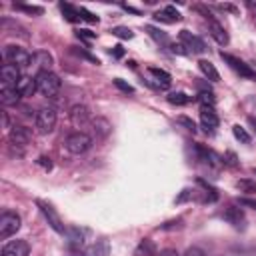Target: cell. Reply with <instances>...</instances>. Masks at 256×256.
<instances>
[{
  "mask_svg": "<svg viewBox=\"0 0 256 256\" xmlns=\"http://www.w3.org/2000/svg\"><path fill=\"white\" fill-rule=\"evenodd\" d=\"M36 82H38V92L46 98H54L62 86L60 78L50 70V72H38L36 74Z\"/></svg>",
  "mask_w": 256,
  "mask_h": 256,
  "instance_id": "cell-1",
  "label": "cell"
},
{
  "mask_svg": "<svg viewBox=\"0 0 256 256\" xmlns=\"http://www.w3.org/2000/svg\"><path fill=\"white\" fill-rule=\"evenodd\" d=\"M92 136L90 134H86V132H74V134H70L66 140H64V148H66V152H70V154H74V156H80V154H84L86 150H90V146H92Z\"/></svg>",
  "mask_w": 256,
  "mask_h": 256,
  "instance_id": "cell-2",
  "label": "cell"
},
{
  "mask_svg": "<svg viewBox=\"0 0 256 256\" xmlns=\"http://www.w3.org/2000/svg\"><path fill=\"white\" fill-rule=\"evenodd\" d=\"M4 60H6V64H12L20 70L28 68L32 64V56L20 46H6L4 48Z\"/></svg>",
  "mask_w": 256,
  "mask_h": 256,
  "instance_id": "cell-3",
  "label": "cell"
},
{
  "mask_svg": "<svg viewBox=\"0 0 256 256\" xmlns=\"http://www.w3.org/2000/svg\"><path fill=\"white\" fill-rule=\"evenodd\" d=\"M34 124H36V130H38L40 134H48V132H52L54 126H56V110L50 108V106L40 108V110L36 112V120H34Z\"/></svg>",
  "mask_w": 256,
  "mask_h": 256,
  "instance_id": "cell-4",
  "label": "cell"
},
{
  "mask_svg": "<svg viewBox=\"0 0 256 256\" xmlns=\"http://www.w3.org/2000/svg\"><path fill=\"white\" fill-rule=\"evenodd\" d=\"M18 228H20V216L16 212L4 210L2 216H0V238L2 240L10 238L12 234H16Z\"/></svg>",
  "mask_w": 256,
  "mask_h": 256,
  "instance_id": "cell-5",
  "label": "cell"
},
{
  "mask_svg": "<svg viewBox=\"0 0 256 256\" xmlns=\"http://www.w3.org/2000/svg\"><path fill=\"white\" fill-rule=\"evenodd\" d=\"M220 58H222L234 72H238L240 76H244V78H256V72H254L244 60H240V58H236V56H232V54H226V52H220Z\"/></svg>",
  "mask_w": 256,
  "mask_h": 256,
  "instance_id": "cell-6",
  "label": "cell"
},
{
  "mask_svg": "<svg viewBox=\"0 0 256 256\" xmlns=\"http://www.w3.org/2000/svg\"><path fill=\"white\" fill-rule=\"evenodd\" d=\"M36 204L40 206V210H42L44 218L48 220V224L52 226V230H56L58 234H64V232H66V228H64V224H62V220H60L58 212L54 210V206H52V204H48V202H42V200H38Z\"/></svg>",
  "mask_w": 256,
  "mask_h": 256,
  "instance_id": "cell-7",
  "label": "cell"
},
{
  "mask_svg": "<svg viewBox=\"0 0 256 256\" xmlns=\"http://www.w3.org/2000/svg\"><path fill=\"white\" fill-rule=\"evenodd\" d=\"M90 130H92V140H104L112 132V124L106 118L96 116L94 120H90Z\"/></svg>",
  "mask_w": 256,
  "mask_h": 256,
  "instance_id": "cell-8",
  "label": "cell"
},
{
  "mask_svg": "<svg viewBox=\"0 0 256 256\" xmlns=\"http://www.w3.org/2000/svg\"><path fill=\"white\" fill-rule=\"evenodd\" d=\"M172 78L168 72L160 70V68H148V84H152L154 88H160V90H166L170 86Z\"/></svg>",
  "mask_w": 256,
  "mask_h": 256,
  "instance_id": "cell-9",
  "label": "cell"
},
{
  "mask_svg": "<svg viewBox=\"0 0 256 256\" xmlns=\"http://www.w3.org/2000/svg\"><path fill=\"white\" fill-rule=\"evenodd\" d=\"M180 40H182L184 48H188V52H194V54H202V52L206 50L204 42H202L198 36H194L192 32H188V30H182V32H180Z\"/></svg>",
  "mask_w": 256,
  "mask_h": 256,
  "instance_id": "cell-10",
  "label": "cell"
},
{
  "mask_svg": "<svg viewBox=\"0 0 256 256\" xmlns=\"http://www.w3.org/2000/svg\"><path fill=\"white\" fill-rule=\"evenodd\" d=\"M30 246L26 240H10L2 248V256H28Z\"/></svg>",
  "mask_w": 256,
  "mask_h": 256,
  "instance_id": "cell-11",
  "label": "cell"
},
{
  "mask_svg": "<svg viewBox=\"0 0 256 256\" xmlns=\"http://www.w3.org/2000/svg\"><path fill=\"white\" fill-rule=\"evenodd\" d=\"M30 140H32V132H30V128L20 126V124L12 126V130H10V142H12L14 146H26Z\"/></svg>",
  "mask_w": 256,
  "mask_h": 256,
  "instance_id": "cell-12",
  "label": "cell"
},
{
  "mask_svg": "<svg viewBox=\"0 0 256 256\" xmlns=\"http://www.w3.org/2000/svg\"><path fill=\"white\" fill-rule=\"evenodd\" d=\"M0 76H2V86H16L20 82V68L12 66V64H4L2 70H0Z\"/></svg>",
  "mask_w": 256,
  "mask_h": 256,
  "instance_id": "cell-13",
  "label": "cell"
},
{
  "mask_svg": "<svg viewBox=\"0 0 256 256\" xmlns=\"http://www.w3.org/2000/svg\"><path fill=\"white\" fill-rule=\"evenodd\" d=\"M68 114H70V122L74 126H82V124H86L90 120V110L84 104H74Z\"/></svg>",
  "mask_w": 256,
  "mask_h": 256,
  "instance_id": "cell-14",
  "label": "cell"
},
{
  "mask_svg": "<svg viewBox=\"0 0 256 256\" xmlns=\"http://www.w3.org/2000/svg\"><path fill=\"white\" fill-rule=\"evenodd\" d=\"M200 122H202V126L206 128V130H214V128H218V114H216V110H214V106H202L200 108Z\"/></svg>",
  "mask_w": 256,
  "mask_h": 256,
  "instance_id": "cell-15",
  "label": "cell"
},
{
  "mask_svg": "<svg viewBox=\"0 0 256 256\" xmlns=\"http://www.w3.org/2000/svg\"><path fill=\"white\" fill-rule=\"evenodd\" d=\"M32 62H34V66L38 68V72H50V68H52V64H54L52 54L46 52V50L34 52V54H32Z\"/></svg>",
  "mask_w": 256,
  "mask_h": 256,
  "instance_id": "cell-16",
  "label": "cell"
},
{
  "mask_svg": "<svg viewBox=\"0 0 256 256\" xmlns=\"http://www.w3.org/2000/svg\"><path fill=\"white\" fill-rule=\"evenodd\" d=\"M154 20L156 22H164V24H174V22H180L182 16L174 6H166V8H162V10H158L154 14Z\"/></svg>",
  "mask_w": 256,
  "mask_h": 256,
  "instance_id": "cell-17",
  "label": "cell"
},
{
  "mask_svg": "<svg viewBox=\"0 0 256 256\" xmlns=\"http://www.w3.org/2000/svg\"><path fill=\"white\" fill-rule=\"evenodd\" d=\"M208 32H210V36H212L220 46H226V44L230 42L228 32H226L224 26H222L220 22H216V20H210V22H208Z\"/></svg>",
  "mask_w": 256,
  "mask_h": 256,
  "instance_id": "cell-18",
  "label": "cell"
},
{
  "mask_svg": "<svg viewBox=\"0 0 256 256\" xmlns=\"http://www.w3.org/2000/svg\"><path fill=\"white\" fill-rule=\"evenodd\" d=\"M16 90L20 92V96H34V92L38 90V82L32 76H22L16 84Z\"/></svg>",
  "mask_w": 256,
  "mask_h": 256,
  "instance_id": "cell-19",
  "label": "cell"
},
{
  "mask_svg": "<svg viewBox=\"0 0 256 256\" xmlns=\"http://www.w3.org/2000/svg\"><path fill=\"white\" fill-rule=\"evenodd\" d=\"M18 100H20V92L16 90V86H2V90H0L2 106H16Z\"/></svg>",
  "mask_w": 256,
  "mask_h": 256,
  "instance_id": "cell-20",
  "label": "cell"
},
{
  "mask_svg": "<svg viewBox=\"0 0 256 256\" xmlns=\"http://www.w3.org/2000/svg\"><path fill=\"white\" fill-rule=\"evenodd\" d=\"M222 218L228 220L232 226L236 228H244V214L240 208H234V206H228L224 212H222Z\"/></svg>",
  "mask_w": 256,
  "mask_h": 256,
  "instance_id": "cell-21",
  "label": "cell"
},
{
  "mask_svg": "<svg viewBox=\"0 0 256 256\" xmlns=\"http://www.w3.org/2000/svg\"><path fill=\"white\" fill-rule=\"evenodd\" d=\"M198 68H200V72H202L208 80H212V82H218V80H220V74H218L216 66H214L210 60H200V62H198Z\"/></svg>",
  "mask_w": 256,
  "mask_h": 256,
  "instance_id": "cell-22",
  "label": "cell"
},
{
  "mask_svg": "<svg viewBox=\"0 0 256 256\" xmlns=\"http://www.w3.org/2000/svg\"><path fill=\"white\" fill-rule=\"evenodd\" d=\"M60 10L64 12V16H66V20H68V22H78V20H82V18H80L78 8H74V6H72V4H68V2H60Z\"/></svg>",
  "mask_w": 256,
  "mask_h": 256,
  "instance_id": "cell-23",
  "label": "cell"
},
{
  "mask_svg": "<svg viewBox=\"0 0 256 256\" xmlns=\"http://www.w3.org/2000/svg\"><path fill=\"white\" fill-rule=\"evenodd\" d=\"M66 236H68V244H70L72 248H80L82 242H84V236H82L80 228H68V230H66Z\"/></svg>",
  "mask_w": 256,
  "mask_h": 256,
  "instance_id": "cell-24",
  "label": "cell"
},
{
  "mask_svg": "<svg viewBox=\"0 0 256 256\" xmlns=\"http://www.w3.org/2000/svg\"><path fill=\"white\" fill-rule=\"evenodd\" d=\"M108 250H110L108 240H96V244L88 250L86 256H108Z\"/></svg>",
  "mask_w": 256,
  "mask_h": 256,
  "instance_id": "cell-25",
  "label": "cell"
},
{
  "mask_svg": "<svg viewBox=\"0 0 256 256\" xmlns=\"http://www.w3.org/2000/svg\"><path fill=\"white\" fill-rule=\"evenodd\" d=\"M166 100H168L170 104H174V106H184V104L190 102V96L184 94V92H170V94L166 96Z\"/></svg>",
  "mask_w": 256,
  "mask_h": 256,
  "instance_id": "cell-26",
  "label": "cell"
},
{
  "mask_svg": "<svg viewBox=\"0 0 256 256\" xmlns=\"http://www.w3.org/2000/svg\"><path fill=\"white\" fill-rule=\"evenodd\" d=\"M236 188L240 192H246V194H256V182L250 180V178H242L236 182Z\"/></svg>",
  "mask_w": 256,
  "mask_h": 256,
  "instance_id": "cell-27",
  "label": "cell"
},
{
  "mask_svg": "<svg viewBox=\"0 0 256 256\" xmlns=\"http://www.w3.org/2000/svg\"><path fill=\"white\" fill-rule=\"evenodd\" d=\"M232 134H234L236 140H240V142H244V144H250V134H248L240 124L232 126Z\"/></svg>",
  "mask_w": 256,
  "mask_h": 256,
  "instance_id": "cell-28",
  "label": "cell"
},
{
  "mask_svg": "<svg viewBox=\"0 0 256 256\" xmlns=\"http://www.w3.org/2000/svg\"><path fill=\"white\" fill-rule=\"evenodd\" d=\"M146 30H148V34H150L156 42H162V44H168V42H170L168 36H166L162 30H158V28H154V26H146Z\"/></svg>",
  "mask_w": 256,
  "mask_h": 256,
  "instance_id": "cell-29",
  "label": "cell"
},
{
  "mask_svg": "<svg viewBox=\"0 0 256 256\" xmlns=\"http://www.w3.org/2000/svg\"><path fill=\"white\" fill-rule=\"evenodd\" d=\"M142 252H144V256H152V254H154V244H152V240H148V238H146V240H142V242H140V246L136 248V254L140 256Z\"/></svg>",
  "mask_w": 256,
  "mask_h": 256,
  "instance_id": "cell-30",
  "label": "cell"
},
{
  "mask_svg": "<svg viewBox=\"0 0 256 256\" xmlns=\"http://www.w3.org/2000/svg\"><path fill=\"white\" fill-rule=\"evenodd\" d=\"M114 36H118V38H124V40H130L134 34H132V30L130 28H126V26H116V28H112L110 30Z\"/></svg>",
  "mask_w": 256,
  "mask_h": 256,
  "instance_id": "cell-31",
  "label": "cell"
},
{
  "mask_svg": "<svg viewBox=\"0 0 256 256\" xmlns=\"http://www.w3.org/2000/svg\"><path fill=\"white\" fill-rule=\"evenodd\" d=\"M198 100L202 102V106H214V102H216V98H214V94H212L210 90L200 92V94H198Z\"/></svg>",
  "mask_w": 256,
  "mask_h": 256,
  "instance_id": "cell-32",
  "label": "cell"
},
{
  "mask_svg": "<svg viewBox=\"0 0 256 256\" xmlns=\"http://www.w3.org/2000/svg\"><path fill=\"white\" fill-rule=\"evenodd\" d=\"M14 8H16V10H22V12H26V14H42V12H44L40 6H28V4H14Z\"/></svg>",
  "mask_w": 256,
  "mask_h": 256,
  "instance_id": "cell-33",
  "label": "cell"
},
{
  "mask_svg": "<svg viewBox=\"0 0 256 256\" xmlns=\"http://www.w3.org/2000/svg\"><path fill=\"white\" fill-rule=\"evenodd\" d=\"M78 12H80V18H82V20H88V22H98V16H94V14H92V12H88L86 8H82V6H80V8H78Z\"/></svg>",
  "mask_w": 256,
  "mask_h": 256,
  "instance_id": "cell-34",
  "label": "cell"
},
{
  "mask_svg": "<svg viewBox=\"0 0 256 256\" xmlns=\"http://www.w3.org/2000/svg\"><path fill=\"white\" fill-rule=\"evenodd\" d=\"M114 86H116V88H120V90H122V92H126V94H132V92H134V88H132L130 84L122 82L120 78H114Z\"/></svg>",
  "mask_w": 256,
  "mask_h": 256,
  "instance_id": "cell-35",
  "label": "cell"
},
{
  "mask_svg": "<svg viewBox=\"0 0 256 256\" xmlns=\"http://www.w3.org/2000/svg\"><path fill=\"white\" fill-rule=\"evenodd\" d=\"M178 124L186 126V130H190V132H196V124L190 118H186V116H178Z\"/></svg>",
  "mask_w": 256,
  "mask_h": 256,
  "instance_id": "cell-36",
  "label": "cell"
},
{
  "mask_svg": "<svg viewBox=\"0 0 256 256\" xmlns=\"http://www.w3.org/2000/svg\"><path fill=\"white\" fill-rule=\"evenodd\" d=\"M78 36H80V38H86V40H94V38H96V34L90 32V30H78Z\"/></svg>",
  "mask_w": 256,
  "mask_h": 256,
  "instance_id": "cell-37",
  "label": "cell"
},
{
  "mask_svg": "<svg viewBox=\"0 0 256 256\" xmlns=\"http://www.w3.org/2000/svg\"><path fill=\"white\" fill-rule=\"evenodd\" d=\"M74 52H76L78 56H82V58H86V60H90V62H94V64H100V62H98V58H94V56H90L88 52H82V50H74Z\"/></svg>",
  "mask_w": 256,
  "mask_h": 256,
  "instance_id": "cell-38",
  "label": "cell"
},
{
  "mask_svg": "<svg viewBox=\"0 0 256 256\" xmlns=\"http://www.w3.org/2000/svg\"><path fill=\"white\" fill-rule=\"evenodd\" d=\"M226 158H228V160H224V164L238 166V162H236V154H234V152H226Z\"/></svg>",
  "mask_w": 256,
  "mask_h": 256,
  "instance_id": "cell-39",
  "label": "cell"
},
{
  "mask_svg": "<svg viewBox=\"0 0 256 256\" xmlns=\"http://www.w3.org/2000/svg\"><path fill=\"white\" fill-rule=\"evenodd\" d=\"M218 8H220V10H224V12H232V14H236V12H238V8H236V6H232V4H218Z\"/></svg>",
  "mask_w": 256,
  "mask_h": 256,
  "instance_id": "cell-40",
  "label": "cell"
},
{
  "mask_svg": "<svg viewBox=\"0 0 256 256\" xmlns=\"http://www.w3.org/2000/svg\"><path fill=\"white\" fill-rule=\"evenodd\" d=\"M172 52L174 54H188V50H184V44H172Z\"/></svg>",
  "mask_w": 256,
  "mask_h": 256,
  "instance_id": "cell-41",
  "label": "cell"
},
{
  "mask_svg": "<svg viewBox=\"0 0 256 256\" xmlns=\"http://www.w3.org/2000/svg\"><path fill=\"white\" fill-rule=\"evenodd\" d=\"M38 164H42L46 170L52 168V162H50V158H46V156H40V158H38Z\"/></svg>",
  "mask_w": 256,
  "mask_h": 256,
  "instance_id": "cell-42",
  "label": "cell"
},
{
  "mask_svg": "<svg viewBox=\"0 0 256 256\" xmlns=\"http://www.w3.org/2000/svg\"><path fill=\"white\" fill-rule=\"evenodd\" d=\"M238 202H240L242 206H250V208H254V210H256V200H250V198H240Z\"/></svg>",
  "mask_w": 256,
  "mask_h": 256,
  "instance_id": "cell-43",
  "label": "cell"
},
{
  "mask_svg": "<svg viewBox=\"0 0 256 256\" xmlns=\"http://www.w3.org/2000/svg\"><path fill=\"white\" fill-rule=\"evenodd\" d=\"M186 256H204V252H202L200 248H190V250L186 252Z\"/></svg>",
  "mask_w": 256,
  "mask_h": 256,
  "instance_id": "cell-44",
  "label": "cell"
},
{
  "mask_svg": "<svg viewBox=\"0 0 256 256\" xmlns=\"http://www.w3.org/2000/svg\"><path fill=\"white\" fill-rule=\"evenodd\" d=\"M160 256H178V252H176L174 248H166V250L160 252Z\"/></svg>",
  "mask_w": 256,
  "mask_h": 256,
  "instance_id": "cell-45",
  "label": "cell"
},
{
  "mask_svg": "<svg viewBox=\"0 0 256 256\" xmlns=\"http://www.w3.org/2000/svg\"><path fill=\"white\" fill-rule=\"evenodd\" d=\"M110 52H112V54H114L116 58H120V56L124 54V50H122V46H114V50H110Z\"/></svg>",
  "mask_w": 256,
  "mask_h": 256,
  "instance_id": "cell-46",
  "label": "cell"
},
{
  "mask_svg": "<svg viewBox=\"0 0 256 256\" xmlns=\"http://www.w3.org/2000/svg\"><path fill=\"white\" fill-rule=\"evenodd\" d=\"M246 6H248V8H250V12H252V14L256 16V2H248Z\"/></svg>",
  "mask_w": 256,
  "mask_h": 256,
  "instance_id": "cell-47",
  "label": "cell"
},
{
  "mask_svg": "<svg viewBox=\"0 0 256 256\" xmlns=\"http://www.w3.org/2000/svg\"><path fill=\"white\" fill-rule=\"evenodd\" d=\"M248 122H250V126L256 130V116H248Z\"/></svg>",
  "mask_w": 256,
  "mask_h": 256,
  "instance_id": "cell-48",
  "label": "cell"
}]
</instances>
